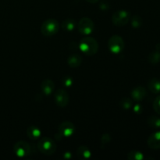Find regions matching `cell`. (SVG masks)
Instances as JSON below:
<instances>
[{
  "mask_svg": "<svg viewBox=\"0 0 160 160\" xmlns=\"http://www.w3.org/2000/svg\"><path fill=\"white\" fill-rule=\"evenodd\" d=\"M148 145L152 149H160V131L153 133L148 137Z\"/></svg>",
  "mask_w": 160,
  "mask_h": 160,
  "instance_id": "8fae6325",
  "label": "cell"
},
{
  "mask_svg": "<svg viewBox=\"0 0 160 160\" xmlns=\"http://www.w3.org/2000/svg\"><path fill=\"white\" fill-rule=\"evenodd\" d=\"M159 45H160V44H159Z\"/></svg>",
  "mask_w": 160,
  "mask_h": 160,
  "instance_id": "f1b7e54d",
  "label": "cell"
},
{
  "mask_svg": "<svg viewBox=\"0 0 160 160\" xmlns=\"http://www.w3.org/2000/svg\"><path fill=\"white\" fill-rule=\"evenodd\" d=\"M143 20H142V17L140 16L135 15L131 18V26L134 28H139L142 25Z\"/></svg>",
  "mask_w": 160,
  "mask_h": 160,
  "instance_id": "7402d4cb",
  "label": "cell"
},
{
  "mask_svg": "<svg viewBox=\"0 0 160 160\" xmlns=\"http://www.w3.org/2000/svg\"><path fill=\"white\" fill-rule=\"evenodd\" d=\"M77 156L81 159H88L91 158L92 153L90 149L85 145H81L77 149Z\"/></svg>",
  "mask_w": 160,
  "mask_h": 160,
  "instance_id": "4fadbf2b",
  "label": "cell"
},
{
  "mask_svg": "<svg viewBox=\"0 0 160 160\" xmlns=\"http://www.w3.org/2000/svg\"><path fill=\"white\" fill-rule=\"evenodd\" d=\"M131 19V14L128 11L124 9H120L116 11L112 17V21L114 25L118 27H122L126 25Z\"/></svg>",
  "mask_w": 160,
  "mask_h": 160,
  "instance_id": "5b68a950",
  "label": "cell"
},
{
  "mask_svg": "<svg viewBox=\"0 0 160 160\" xmlns=\"http://www.w3.org/2000/svg\"><path fill=\"white\" fill-rule=\"evenodd\" d=\"M54 97L56 104L59 107L63 108L68 105L70 98H69L68 93L63 89H59V90L56 91Z\"/></svg>",
  "mask_w": 160,
  "mask_h": 160,
  "instance_id": "ba28073f",
  "label": "cell"
},
{
  "mask_svg": "<svg viewBox=\"0 0 160 160\" xmlns=\"http://www.w3.org/2000/svg\"><path fill=\"white\" fill-rule=\"evenodd\" d=\"M59 22L55 19L45 20L41 26V32L45 36H53L57 34L59 30Z\"/></svg>",
  "mask_w": 160,
  "mask_h": 160,
  "instance_id": "3957f363",
  "label": "cell"
},
{
  "mask_svg": "<svg viewBox=\"0 0 160 160\" xmlns=\"http://www.w3.org/2000/svg\"><path fill=\"white\" fill-rule=\"evenodd\" d=\"M101 142H102V144L108 143V142H110V136H109V134H103L102 137Z\"/></svg>",
  "mask_w": 160,
  "mask_h": 160,
  "instance_id": "484cf974",
  "label": "cell"
},
{
  "mask_svg": "<svg viewBox=\"0 0 160 160\" xmlns=\"http://www.w3.org/2000/svg\"><path fill=\"white\" fill-rule=\"evenodd\" d=\"M82 62V57L78 54H72L67 59V63L70 67L76 68L81 66Z\"/></svg>",
  "mask_w": 160,
  "mask_h": 160,
  "instance_id": "5bb4252c",
  "label": "cell"
},
{
  "mask_svg": "<svg viewBox=\"0 0 160 160\" xmlns=\"http://www.w3.org/2000/svg\"><path fill=\"white\" fill-rule=\"evenodd\" d=\"M75 126L70 121H64L59 125V134L62 137H70L74 134Z\"/></svg>",
  "mask_w": 160,
  "mask_h": 160,
  "instance_id": "9c48e42d",
  "label": "cell"
},
{
  "mask_svg": "<svg viewBox=\"0 0 160 160\" xmlns=\"http://www.w3.org/2000/svg\"><path fill=\"white\" fill-rule=\"evenodd\" d=\"M108 47L109 51L113 54H119L124 48V41L120 35L112 36L108 42Z\"/></svg>",
  "mask_w": 160,
  "mask_h": 160,
  "instance_id": "277c9868",
  "label": "cell"
},
{
  "mask_svg": "<svg viewBox=\"0 0 160 160\" xmlns=\"http://www.w3.org/2000/svg\"><path fill=\"white\" fill-rule=\"evenodd\" d=\"M13 151L16 156L18 157H26L31 154V145L25 141H19L14 145Z\"/></svg>",
  "mask_w": 160,
  "mask_h": 160,
  "instance_id": "8992f818",
  "label": "cell"
},
{
  "mask_svg": "<svg viewBox=\"0 0 160 160\" xmlns=\"http://www.w3.org/2000/svg\"><path fill=\"white\" fill-rule=\"evenodd\" d=\"M94 28V22L88 17H83L78 22V31L81 34L89 35L93 32Z\"/></svg>",
  "mask_w": 160,
  "mask_h": 160,
  "instance_id": "52a82bcc",
  "label": "cell"
},
{
  "mask_svg": "<svg viewBox=\"0 0 160 160\" xmlns=\"http://www.w3.org/2000/svg\"><path fill=\"white\" fill-rule=\"evenodd\" d=\"M79 48L84 54L87 56H94L98 50V44L92 37H85L81 40Z\"/></svg>",
  "mask_w": 160,
  "mask_h": 160,
  "instance_id": "6da1fadb",
  "label": "cell"
},
{
  "mask_svg": "<svg viewBox=\"0 0 160 160\" xmlns=\"http://www.w3.org/2000/svg\"><path fill=\"white\" fill-rule=\"evenodd\" d=\"M99 8L101 9V10L102 11H107L109 9V4L107 2H102L99 4Z\"/></svg>",
  "mask_w": 160,
  "mask_h": 160,
  "instance_id": "d4e9b609",
  "label": "cell"
},
{
  "mask_svg": "<svg viewBox=\"0 0 160 160\" xmlns=\"http://www.w3.org/2000/svg\"><path fill=\"white\" fill-rule=\"evenodd\" d=\"M62 83L65 87H71L72 84H73V80L71 77L65 76L62 78Z\"/></svg>",
  "mask_w": 160,
  "mask_h": 160,
  "instance_id": "603a6c76",
  "label": "cell"
},
{
  "mask_svg": "<svg viewBox=\"0 0 160 160\" xmlns=\"http://www.w3.org/2000/svg\"><path fill=\"white\" fill-rule=\"evenodd\" d=\"M153 109L155 112L160 116V95L156 98V99L153 102Z\"/></svg>",
  "mask_w": 160,
  "mask_h": 160,
  "instance_id": "cb8c5ba5",
  "label": "cell"
},
{
  "mask_svg": "<svg viewBox=\"0 0 160 160\" xmlns=\"http://www.w3.org/2000/svg\"><path fill=\"white\" fill-rule=\"evenodd\" d=\"M62 30L66 31H72L76 28V21L73 19H67L63 20L61 24Z\"/></svg>",
  "mask_w": 160,
  "mask_h": 160,
  "instance_id": "e0dca14e",
  "label": "cell"
},
{
  "mask_svg": "<svg viewBox=\"0 0 160 160\" xmlns=\"http://www.w3.org/2000/svg\"><path fill=\"white\" fill-rule=\"evenodd\" d=\"M120 106H121L122 109L128 110V109H130L132 107L133 102L131 98H123V99H121V101L120 102Z\"/></svg>",
  "mask_w": 160,
  "mask_h": 160,
  "instance_id": "44dd1931",
  "label": "cell"
},
{
  "mask_svg": "<svg viewBox=\"0 0 160 160\" xmlns=\"http://www.w3.org/2000/svg\"><path fill=\"white\" fill-rule=\"evenodd\" d=\"M145 159L143 153L139 151L133 150L128 154V159L129 160H142Z\"/></svg>",
  "mask_w": 160,
  "mask_h": 160,
  "instance_id": "d6986e66",
  "label": "cell"
},
{
  "mask_svg": "<svg viewBox=\"0 0 160 160\" xmlns=\"http://www.w3.org/2000/svg\"><path fill=\"white\" fill-rule=\"evenodd\" d=\"M38 149L44 155L51 156L54 154L56 150V145L54 141L48 137L41 138L38 142Z\"/></svg>",
  "mask_w": 160,
  "mask_h": 160,
  "instance_id": "7a4b0ae2",
  "label": "cell"
},
{
  "mask_svg": "<svg viewBox=\"0 0 160 160\" xmlns=\"http://www.w3.org/2000/svg\"><path fill=\"white\" fill-rule=\"evenodd\" d=\"M41 89L45 95H50L55 90V84L50 79H45L41 84Z\"/></svg>",
  "mask_w": 160,
  "mask_h": 160,
  "instance_id": "7c38bea8",
  "label": "cell"
},
{
  "mask_svg": "<svg viewBox=\"0 0 160 160\" xmlns=\"http://www.w3.org/2000/svg\"><path fill=\"white\" fill-rule=\"evenodd\" d=\"M131 95L134 101L141 102L146 96V89L142 86H138L131 91Z\"/></svg>",
  "mask_w": 160,
  "mask_h": 160,
  "instance_id": "30bf717a",
  "label": "cell"
},
{
  "mask_svg": "<svg viewBox=\"0 0 160 160\" xmlns=\"http://www.w3.org/2000/svg\"><path fill=\"white\" fill-rule=\"evenodd\" d=\"M143 110V107L141 106L140 104H137L136 106H134V112L136 113H141Z\"/></svg>",
  "mask_w": 160,
  "mask_h": 160,
  "instance_id": "4316f807",
  "label": "cell"
},
{
  "mask_svg": "<svg viewBox=\"0 0 160 160\" xmlns=\"http://www.w3.org/2000/svg\"><path fill=\"white\" fill-rule=\"evenodd\" d=\"M27 134H28V138L31 140H38L39 138L41 137L42 134V131L38 128L35 126H31L28 128L27 130Z\"/></svg>",
  "mask_w": 160,
  "mask_h": 160,
  "instance_id": "9a60e30c",
  "label": "cell"
},
{
  "mask_svg": "<svg viewBox=\"0 0 160 160\" xmlns=\"http://www.w3.org/2000/svg\"><path fill=\"white\" fill-rule=\"evenodd\" d=\"M148 88L152 93H160V80L158 78H152L150 80L148 81Z\"/></svg>",
  "mask_w": 160,
  "mask_h": 160,
  "instance_id": "2e32d148",
  "label": "cell"
},
{
  "mask_svg": "<svg viewBox=\"0 0 160 160\" xmlns=\"http://www.w3.org/2000/svg\"><path fill=\"white\" fill-rule=\"evenodd\" d=\"M148 124L154 129L160 128V117L156 116H151L148 119Z\"/></svg>",
  "mask_w": 160,
  "mask_h": 160,
  "instance_id": "ac0fdd59",
  "label": "cell"
},
{
  "mask_svg": "<svg viewBox=\"0 0 160 160\" xmlns=\"http://www.w3.org/2000/svg\"><path fill=\"white\" fill-rule=\"evenodd\" d=\"M86 1H87L88 2H89V3H92V4H95V3L98 2L99 0H86Z\"/></svg>",
  "mask_w": 160,
  "mask_h": 160,
  "instance_id": "83f0119b",
  "label": "cell"
},
{
  "mask_svg": "<svg viewBox=\"0 0 160 160\" xmlns=\"http://www.w3.org/2000/svg\"><path fill=\"white\" fill-rule=\"evenodd\" d=\"M148 62L152 64H157L160 62V52H152L148 56Z\"/></svg>",
  "mask_w": 160,
  "mask_h": 160,
  "instance_id": "ffe728a7",
  "label": "cell"
}]
</instances>
